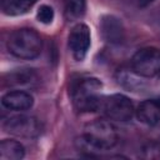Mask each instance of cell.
<instances>
[{
    "mask_svg": "<svg viewBox=\"0 0 160 160\" xmlns=\"http://www.w3.org/2000/svg\"><path fill=\"white\" fill-rule=\"evenodd\" d=\"M38 76L32 71V69H19L10 74H8L6 82L10 86L21 88V86H31L36 81Z\"/></svg>",
    "mask_w": 160,
    "mask_h": 160,
    "instance_id": "cell-12",
    "label": "cell"
},
{
    "mask_svg": "<svg viewBox=\"0 0 160 160\" xmlns=\"http://www.w3.org/2000/svg\"><path fill=\"white\" fill-rule=\"evenodd\" d=\"M118 142L116 128L108 120H95L89 122L81 136L75 141L76 148L88 155L110 150Z\"/></svg>",
    "mask_w": 160,
    "mask_h": 160,
    "instance_id": "cell-1",
    "label": "cell"
},
{
    "mask_svg": "<svg viewBox=\"0 0 160 160\" xmlns=\"http://www.w3.org/2000/svg\"><path fill=\"white\" fill-rule=\"evenodd\" d=\"M1 104L9 109V110H14V111H24L28 110L34 104V98L22 90H14V91H9L6 92L2 99H1Z\"/></svg>",
    "mask_w": 160,
    "mask_h": 160,
    "instance_id": "cell-9",
    "label": "cell"
},
{
    "mask_svg": "<svg viewBox=\"0 0 160 160\" xmlns=\"http://www.w3.org/2000/svg\"><path fill=\"white\" fill-rule=\"evenodd\" d=\"M100 31L104 40L109 44H119L124 39L122 22L114 15L102 16L100 21Z\"/></svg>",
    "mask_w": 160,
    "mask_h": 160,
    "instance_id": "cell-8",
    "label": "cell"
},
{
    "mask_svg": "<svg viewBox=\"0 0 160 160\" xmlns=\"http://www.w3.org/2000/svg\"><path fill=\"white\" fill-rule=\"evenodd\" d=\"M6 46L11 55L19 59L31 60L40 55L42 49V40L34 29L21 28L11 32Z\"/></svg>",
    "mask_w": 160,
    "mask_h": 160,
    "instance_id": "cell-3",
    "label": "cell"
},
{
    "mask_svg": "<svg viewBox=\"0 0 160 160\" xmlns=\"http://www.w3.org/2000/svg\"><path fill=\"white\" fill-rule=\"evenodd\" d=\"M54 9L50 6V5H41L39 9H38V12H36V18L42 24H50L52 20H54Z\"/></svg>",
    "mask_w": 160,
    "mask_h": 160,
    "instance_id": "cell-16",
    "label": "cell"
},
{
    "mask_svg": "<svg viewBox=\"0 0 160 160\" xmlns=\"http://www.w3.org/2000/svg\"><path fill=\"white\" fill-rule=\"evenodd\" d=\"M151 2H152V0H138V4H139L140 8H145Z\"/></svg>",
    "mask_w": 160,
    "mask_h": 160,
    "instance_id": "cell-17",
    "label": "cell"
},
{
    "mask_svg": "<svg viewBox=\"0 0 160 160\" xmlns=\"http://www.w3.org/2000/svg\"><path fill=\"white\" fill-rule=\"evenodd\" d=\"M64 4L65 16L68 20L80 19L85 14L86 0H65Z\"/></svg>",
    "mask_w": 160,
    "mask_h": 160,
    "instance_id": "cell-15",
    "label": "cell"
},
{
    "mask_svg": "<svg viewBox=\"0 0 160 160\" xmlns=\"http://www.w3.org/2000/svg\"><path fill=\"white\" fill-rule=\"evenodd\" d=\"M25 156V148L16 140L6 139L0 142L1 160H20Z\"/></svg>",
    "mask_w": 160,
    "mask_h": 160,
    "instance_id": "cell-11",
    "label": "cell"
},
{
    "mask_svg": "<svg viewBox=\"0 0 160 160\" xmlns=\"http://www.w3.org/2000/svg\"><path fill=\"white\" fill-rule=\"evenodd\" d=\"M131 69L141 78L160 74V50L152 46L138 50L131 58Z\"/></svg>",
    "mask_w": 160,
    "mask_h": 160,
    "instance_id": "cell-4",
    "label": "cell"
},
{
    "mask_svg": "<svg viewBox=\"0 0 160 160\" xmlns=\"http://www.w3.org/2000/svg\"><path fill=\"white\" fill-rule=\"evenodd\" d=\"M100 109H102L104 114L109 119L121 122L131 120L135 112L132 101L122 94H112L104 98Z\"/></svg>",
    "mask_w": 160,
    "mask_h": 160,
    "instance_id": "cell-5",
    "label": "cell"
},
{
    "mask_svg": "<svg viewBox=\"0 0 160 160\" xmlns=\"http://www.w3.org/2000/svg\"><path fill=\"white\" fill-rule=\"evenodd\" d=\"M4 130L19 138H36L41 132V124L36 118L29 115H15L5 120Z\"/></svg>",
    "mask_w": 160,
    "mask_h": 160,
    "instance_id": "cell-6",
    "label": "cell"
},
{
    "mask_svg": "<svg viewBox=\"0 0 160 160\" xmlns=\"http://www.w3.org/2000/svg\"><path fill=\"white\" fill-rule=\"evenodd\" d=\"M38 0H1V10L9 16H18L28 12Z\"/></svg>",
    "mask_w": 160,
    "mask_h": 160,
    "instance_id": "cell-13",
    "label": "cell"
},
{
    "mask_svg": "<svg viewBox=\"0 0 160 160\" xmlns=\"http://www.w3.org/2000/svg\"><path fill=\"white\" fill-rule=\"evenodd\" d=\"M136 116L138 119L149 125L154 126L159 124L160 121V100L158 99H148L140 102V105L136 109Z\"/></svg>",
    "mask_w": 160,
    "mask_h": 160,
    "instance_id": "cell-10",
    "label": "cell"
},
{
    "mask_svg": "<svg viewBox=\"0 0 160 160\" xmlns=\"http://www.w3.org/2000/svg\"><path fill=\"white\" fill-rule=\"evenodd\" d=\"M139 78H140V75H138L132 69H131V71L126 70V69H121L116 74L118 82L130 90H136L141 86V81H139Z\"/></svg>",
    "mask_w": 160,
    "mask_h": 160,
    "instance_id": "cell-14",
    "label": "cell"
},
{
    "mask_svg": "<svg viewBox=\"0 0 160 160\" xmlns=\"http://www.w3.org/2000/svg\"><path fill=\"white\" fill-rule=\"evenodd\" d=\"M69 48L76 61L84 60L90 48V30L85 24L75 25L69 34Z\"/></svg>",
    "mask_w": 160,
    "mask_h": 160,
    "instance_id": "cell-7",
    "label": "cell"
},
{
    "mask_svg": "<svg viewBox=\"0 0 160 160\" xmlns=\"http://www.w3.org/2000/svg\"><path fill=\"white\" fill-rule=\"evenodd\" d=\"M102 84L96 78L80 79L71 90L72 104L80 112H91L101 108Z\"/></svg>",
    "mask_w": 160,
    "mask_h": 160,
    "instance_id": "cell-2",
    "label": "cell"
}]
</instances>
